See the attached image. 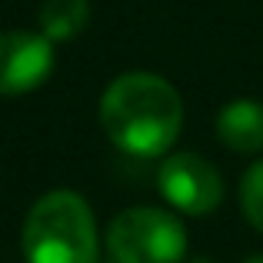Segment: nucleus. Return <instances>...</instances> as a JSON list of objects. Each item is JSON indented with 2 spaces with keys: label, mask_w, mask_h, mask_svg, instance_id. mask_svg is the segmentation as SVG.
<instances>
[{
  "label": "nucleus",
  "mask_w": 263,
  "mask_h": 263,
  "mask_svg": "<svg viewBox=\"0 0 263 263\" xmlns=\"http://www.w3.org/2000/svg\"><path fill=\"white\" fill-rule=\"evenodd\" d=\"M100 127L123 154L160 157L180 137L183 100L177 87L157 73H120L100 97Z\"/></svg>",
  "instance_id": "1"
},
{
  "label": "nucleus",
  "mask_w": 263,
  "mask_h": 263,
  "mask_svg": "<svg viewBox=\"0 0 263 263\" xmlns=\"http://www.w3.org/2000/svg\"><path fill=\"white\" fill-rule=\"evenodd\" d=\"M27 263H97L100 240L87 200L73 190H53L30 206L20 237Z\"/></svg>",
  "instance_id": "2"
},
{
  "label": "nucleus",
  "mask_w": 263,
  "mask_h": 263,
  "mask_svg": "<svg viewBox=\"0 0 263 263\" xmlns=\"http://www.w3.org/2000/svg\"><path fill=\"white\" fill-rule=\"evenodd\" d=\"M107 250L117 263H180L186 233L174 213L160 206H130L110 220Z\"/></svg>",
  "instance_id": "3"
},
{
  "label": "nucleus",
  "mask_w": 263,
  "mask_h": 263,
  "mask_svg": "<svg viewBox=\"0 0 263 263\" xmlns=\"http://www.w3.org/2000/svg\"><path fill=\"white\" fill-rule=\"evenodd\" d=\"M157 186L170 206H177L180 213H190V217H203V213L217 210L220 197H223V180H220L217 167L193 150L170 154L160 163Z\"/></svg>",
  "instance_id": "4"
},
{
  "label": "nucleus",
  "mask_w": 263,
  "mask_h": 263,
  "mask_svg": "<svg viewBox=\"0 0 263 263\" xmlns=\"http://www.w3.org/2000/svg\"><path fill=\"white\" fill-rule=\"evenodd\" d=\"M53 70V40L44 33H0V97L30 93Z\"/></svg>",
  "instance_id": "5"
},
{
  "label": "nucleus",
  "mask_w": 263,
  "mask_h": 263,
  "mask_svg": "<svg viewBox=\"0 0 263 263\" xmlns=\"http://www.w3.org/2000/svg\"><path fill=\"white\" fill-rule=\"evenodd\" d=\"M217 134L237 154H260L263 150V103L260 100H230L217 117Z\"/></svg>",
  "instance_id": "6"
},
{
  "label": "nucleus",
  "mask_w": 263,
  "mask_h": 263,
  "mask_svg": "<svg viewBox=\"0 0 263 263\" xmlns=\"http://www.w3.org/2000/svg\"><path fill=\"white\" fill-rule=\"evenodd\" d=\"M90 20L87 0H44L40 7V33L50 40H70L77 37Z\"/></svg>",
  "instance_id": "7"
},
{
  "label": "nucleus",
  "mask_w": 263,
  "mask_h": 263,
  "mask_svg": "<svg viewBox=\"0 0 263 263\" xmlns=\"http://www.w3.org/2000/svg\"><path fill=\"white\" fill-rule=\"evenodd\" d=\"M240 206H243V217L263 233V160L247 170L243 183H240Z\"/></svg>",
  "instance_id": "8"
},
{
  "label": "nucleus",
  "mask_w": 263,
  "mask_h": 263,
  "mask_svg": "<svg viewBox=\"0 0 263 263\" xmlns=\"http://www.w3.org/2000/svg\"><path fill=\"white\" fill-rule=\"evenodd\" d=\"M247 263H263V257H250V260H247Z\"/></svg>",
  "instance_id": "9"
},
{
  "label": "nucleus",
  "mask_w": 263,
  "mask_h": 263,
  "mask_svg": "<svg viewBox=\"0 0 263 263\" xmlns=\"http://www.w3.org/2000/svg\"><path fill=\"white\" fill-rule=\"evenodd\" d=\"M193 263H210V260H193Z\"/></svg>",
  "instance_id": "10"
},
{
  "label": "nucleus",
  "mask_w": 263,
  "mask_h": 263,
  "mask_svg": "<svg viewBox=\"0 0 263 263\" xmlns=\"http://www.w3.org/2000/svg\"><path fill=\"white\" fill-rule=\"evenodd\" d=\"M114 263H117V260H114Z\"/></svg>",
  "instance_id": "11"
}]
</instances>
